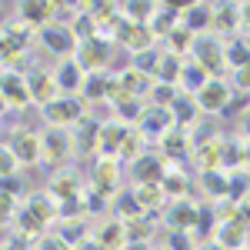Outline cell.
Masks as SVG:
<instances>
[{
	"label": "cell",
	"mask_w": 250,
	"mask_h": 250,
	"mask_svg": "<svg viewBox=\"0 0 250 250\" xmlns=\"http://www.w3.org/2000/svg\"><path fill=\"white\" fill-rule=\"evenodd\" d=\"M110 54H114V40H107V37H100V34H97L94 40L77 43L74 60H77V67L83 70V74H100V70L110 63Z\"/></svg>",
	"instance_id": "obj_1"
},
{
	"label": "cell",
	"mask_w": 250,
	"mask_h": 250,
	"mask_svg": "<svg viewBox=\"0 0 250 250\" xmlns=\"http://www.w3.org/2000/svg\"><path fill=\"white\" fill-rule=\"evenodd\" d=\"M74 157V137L70 130H60V127H50L40 134V164H50V167H60L63 160Z\"/></svg>",
	"instance_id": "obj_2"
},
{
	"label": "cell",
	"mask_w": 250,
	"mask_h": 250,
	"mask_svg": "<svg viewBox=\"0 0 250 250\" xmlns=\"http://www.w3.org/2000/svg\"><path fill=\"white\" fill-rule=\"evenodd\" d=\"M37 40L50 54H57V57H63V60H70L77 54V37H74V30H70L67 23H60V20H54V23H47L43 30H37Z\"/></svg>",
	"instance_id": "obj_3"
},
{
	"label": "cell",
	"mask_w": 250,
	"mask_h": 250,
	"mask_svg": "<svg viewBox=\"0 0 250 250\" xmlns=\"http://www.w3.org/2000/svg\"><path fill=\"white\" fill-rule=\"evenodd\" d=\"M193 100H197V110H204V114H224L227 104L233 100V94H230V87L224 83V77H210L193 94Z\"/></svg>",
	"instance_id": "obj_4"
},
{
	"label": "cell",
	"mask_w": 250,
	"mask_h": 250,
	"mask_svg": "<svg viewBox=\"0 0 250 250\" xmlns=\"http://www.w3.org/2000/svg\"><path fill=\"white\" fill-rule=\"evenodd\" d=\"M193 60L210 74V77H220L224 67H227V57H224V40L217 37H197L193 43Z\"/></svg>",
	"instance_id": "obj_5"
},
{
	"label": "cell",
	"mask_w": 250,
	"mask_h": 250,
	"mask_svg": "<svg viewBox=\"0 0 250 250\" xmlns=\"http://www.w3.org/2000/svg\"><path fill=\"white\" fill-rule=\"evenodd\" d=\"M0 97H3L7 110H20V107L34 104L30 90H27V74H20V70H0Z\"/></svg>",
	"instance_id": "obj_6"
},
{
	"label": "cell",
	"mask_w": 250,
	"mask_h": 250,
	"mask_svg": "<svg viewBox=\"0 0 250 250\" xmlns=\"http://www.w3.org/2000/svg\"><path fill=\"white\" fill-rule=\"evenodd\" d=\"M27 90H30V100L37 104L40 110L47 107V104H54V100H60V87H57V77L50 74V70H27Z\"/></svg>",
	"instance_id": "obj_7"
},
{
	"label": "cell",
	"mask_w": 250,
	"mask_h": 250,
	"mask_svg": "<svg viewBox=\"0 0 250 250\" xmlns=\"http://www.w3.org/2000/svg\"><path fill=\"white\" fill-rule=\"evenodd\" d=\"M110 40H120V43H124L127 50H134V54H144V50L154 47V34H150L147 23H124V20H117Z\"/></svg>",
	"instance_id": "obj_8"
},
{
	"label": "cell",
	"mask_w": 250,
	"mask_h": 250,
	"mask_svg": "<svg viewBox=\"0 0 250 250\" xmlns=\"http://www.w3.org/2000/svg\"><path fill=\"white\" fill-rule=\"evenodd\" d=\"M43 120L50 124V127H70V124H77L83 120V104H80L77 97H60L54 104H47L43 107Z\"/></svg>",
	"instance_id": "obj_9"
},
{
	"label": "cell",
	"mask_w": 250,
	"mask_h": 250,
	"mask_svg": "<svg viewBox=\"0 0 250 250\" xmlns=\"http://www.w3.org/2000/svg\"><path fill=\"white\" fill-rule=\"evenodd\" d=\"M7 144H10V150H14V157H17L20 167H34V164H40V134L37 130L20 127V130L10 134Z\"/></svg>",
	"instance_id": "obj_10"
},
{
	"label": "cell",
	"mask_w": 250,
	"mask_h": 250,
	"mask_svg": "<svg viewBox=\"0 0 250 250\" xmlns=\"http://www.w3.org/2000/svg\"><path fill=\"white\" fill-rule=\"evenodd\" d=\"M117 180H120V164L110 160V157H100L94 164V170H90V190L104 193L107 200L117 193Z\"/></svg>",
	"instance_id": "obj_11"
},
{
	"label": "cell",
	"mask_w": 250,
	"mask_h": 250,
	"mask_svg": "<svg viewBox=\"0 0 250 250\" xmlns=\"http://www.w3.org/2000/svg\"><path fill=\"white\" fill-rule=\"evenodd\" d=\"M210 30L217 40H230L233 34H240V3H213Z\"/></svg>",
	"instance_id": "obj_12"
},
{
	"label": "cell",
	"mask_w": 250,
	"mask_h": 250,
	"mask_svg": "<svg viewBox=\"0 0 250 250\" xmlns=\"http://www.w3.org/2000/svg\"><path fill=\"white\" fill-rule=\"evenodd\" d=\"M60 10V3L54 0H40V3H20L17 7V20L34 27V30H43L47 23H54V14Z\"/></svg>",
	"instance_id": "obj_13"
},
{
	"label": "cell",
	"mask_w": 250,
	"mask_h": 250,
	"mask_svg": "<svg viewBox=\"0 0 250 250\" xmlns=\"http://www.w3.org/2000/svg\"><path fill=\"white\" fill-rule=\"evenodd\" d=\"M177 124H173L170 110H164V107H144V114H140V120H137V130L144 137H164L167 130H173Z\"/></svg>",
	"instance_id": "obj_14"
},
{
	"label": "cell",
	"mask_w": 250,
	"mask_h": 250,
	"mask_svg": "<svg viewBox=\"0 0 250 250\" xmlns=\"http://www.w3.org/2000/svg\"><path fill=\"white\" fill-rule=\"evenodd\" d=\"M90 237L97 240V247L100 250H124L127 247V233H124V224L117 220V217H107V220H100Z\"/></svg>",
	"instance_id": "obj_15"
},
{
	"label": "cell",
	"mask_w": 250,
	"mask_h": 250,
	"mask_svg": "<svg viewBox=\"0 0 250 250\" xmlns=\"http://www.w3.org/2000/svg\"><path fill=\"white\" fill-rule=\"evenodd\" d=\"M210 17H213V3H190L180 7V27H187L193 37H204L210 30Z\"/></svg>",
	"instance_id": "obj_16"
},
{
	"label": "cell",
	"mask_w": 250,
	"mask_h": 250,
	"mask_svg": "<svg viewBox=\"0 0 250 250\" xmlns=\"http://www.w3.org/2000/svg\"><path fill=\"white\" fill-rule=\"evenodd\" d=\"M130 173H134L137 184H160L164 173H167V160L157 154H144L130 164Z\"/></svg>",
	"instance_id": "obj_17"
},
{
	"label": "cell",
	"mask_w": 250,
	"mask_h": 250,
	"mask_svg": "<svg viewBox=\"0 0 250 250\" xmlns=\"http://www.w3.org/2000/svg\"><path fill=\"white\" fill-rule=\"evenodd\" d=\"M127 130H130V127H124L120 120L100 124V137H97V154H100V157H110V160H117V150H120V144H124Z\"/></svg>",
	"instance_id": "obj_18"
},
{
	"label": "cell",
	"mask_w": 250,
	"mask_h": 250,
	"mask_svg": "<svg viewBox=\"0 0 250 250\" xmlns=\"http://www.w3.org/2000/svg\"><path fill=\"white\" fill-rule=\"evenodd\" d=\"M150 34L154 40H167L173 27H180V7H170V3H157L154 7V17H150Z\"/></svg>",
	"instance_id": "obj_19"
},
{
	"label": "cell",
	"mask_w": 250,
	"mask_h": 250,
	"mask_svg": "<svg viewBox=\"0 0 250 250\" xmlns=\"http://www.w3.org/2000/svg\"><path fill=\"white\" fill-rule=\"evenodd\" d=\"M80 190H83V187H80V180L74 177V173H57V177L47 184V190H43V193L60 207V204H67V200H77Z\"/></svg>",
	"instance_id": "obj_20"
},
{
	"label": "cell",
	"mask_w": 250,
	"mask_h": 250,
	"mask_svg": "<svg viewBox=\"0 0 250 250\" xmlns=\"http://www.w3.org/2000/svg\"><path fill=\"white\" fill-rule=\"evenodd\" d=\"M197 217H200V207L190 204V200H173L170 213H167V227L170 230H187L190 233L197 227Z\"/></svg>",
	"instance_id": "obj_21"
},
{
	"label": "cell",
	"mask_w": 250,
	"mask_h": 250,
	"mask_svg": "<svg viewBox=\"0 0 250 250\" xmlns=\"http://www.w3.org/2000/svg\"><path fill=\"white\" fill-rule=\"evenodd\" d=\"M134 200H137V207H140V213H160L167 207V193H164L160 184H137Z\"/></svg>",
	"instance_id": "obj_22"
},
{
	"label": "cell",
	"mask_w": 250,
	"mask_h": 250,
	"mask_svg": "<svg viewBox=\"0 0 250 250\" xmlns=\"http://www.w3.org/2000/svg\"><path fill=\"white\" fill-rule=\"evenodd\" d=\"M247 230H250V227H244L240 220H220L213 240H217L224 250H244V247H247Z\"/></svg>",
	"instance_id": "obj_23"
},
{
	"label": "cell",
	"mask_w": 250,
	"mask_h": 250,
	"mask_svg": "<svg viewBox=\"0 0 250 250\" xmlns=\"http://www.w3.org/2000/svg\"><path fill=\"white\" fill-rule=\"evenodd\" d=\"M54 77H57L60 94H63V97H74L80 87H83V77H87V74H83V70L77 67V60L70 57V60H63L57 70H54Z\"/></svg>",
	"instance_id": "obj_24"
},
{
	"label": "cell",
	"mask_w": 250,
	"mask_h": 250,
	"mask_svg": "<svg viewBox=\"0 0 250 250\" xmlns=\"http://www.w3.org/2000/svg\"><path fill=\"white\" fill-rule=\"evenodd\" d=\"M193 164L200 173L220 170V137H210V140H200L193 147Z\"/></svg>",
	"instance_id": "obj_25"
},
{
	"label": "cell",
	"mask_w": 250,
	"mask_h": 250,
	"mask_svg": "<svg viewBox=\"0 0 250 250\" xmlns=\"http://www.w3.org/2000/svg\"><path fill=\"white\" fill-rule=\"evenodd\" d=\"M180 74H184V57H177V54H170V50H160L154 80L157 83H170V87H177V83H180Z\"/></svg>",
	"instance_id": "obj_26"
},
{
	"label": "cell",
	"mask_w": 250,
	"mask_h": 250,
	"mask_svg": "<svg viewBox=\"0 0 250 250\" xmlns=\"http://www.w3.org/2000/svg\"><path fill=\"white\" fill-rule=\"evenodd\" d=\"M54 237H60L67 247L74 250L77 244H83L87 237H90V224H87V217H67V220H60V227Z\"/></svg>",
	"instance_id": "obj_27"
},
{
	"label": "cell",
	"mask_w": 250,
	"mask_h": 250,
	"mask_svg": "<svg viewBox=\"0 0 250 250\" xmlns=\"http://www.w3.org/2000/svg\"><path fill=\"white\" fill-rule=\"evenodd\" d=\"M160 154H164V160H184V157L190 154V140H187V130H180V127H173V130H167V134L160 137Z\"/></svg>",
	"instance_id": "obj_28"
},
{
	"label": "cell",
	"mask_w": 250,
	"mask_h": 250,
	"mask_svg": "<svg viewBox=\"0 0 250 250\" xmlns=\"http://www.w3.org/2000/svg\"><path fill=\"white\" fill-rule=\"evenodd\" d=\"M74 154H90V150H97V137H100V124H94V120H77V127H74Z\"/></svg>",
	"instance_id": "obj_29"
},
{
	"label": "cell",
	"mask_w": 250,
	"mask_h": 250,
	"mask_svg": "<svg viewBox=\"0 0 250 250\" xmlns=\"http://www.w3.org/2000/svg\"><path fill=\"white\" fill-rule=\"evenodd\" d=\"M160 187H164V193L170 197V204H173V200H187V197L193 193V184L187 180V173H184V170H177V167H170V170L164 173Z\"/></svg>",
	"instance_id": "obj_30"
},
{
	"label": "cell",
	"mask_w": 250,
	"mask_h": 250,
	"mask_svg": "<svg viewBox=\"0 0 250 250\" xmlns=\"http://www.w3.org/2000/svg\"><path fill=\"white\" fill-rule=\"evenodd\" d=\"M117 83H120L127 94L134 97V100H140L144 94H150V87H154V77H147V74H140V70H134V67H127V70L117 77Z\"/></svg>",
	"instance_id": "obj_31"
},
{
	"label": "cell",
	"mask_w": 250,
	"mask_h": 250,
	"mask_svg": "<svg viewBox=\"0 0 250 250\" xmlns=\"http://www.w3.org/2000/svg\"><path fill=\"white\" fill-rule=\"evenodd\" d=\"M207 80H210V74H207L197 60H190V63H184V74H180V83H177V87H180V94L193 97L204 83H207Z\"/></svg>",
	"instance_id": "obj_32"
},
{
	"label": "cell",
	"mask_w": 250,
	"mask_h": 250,
	"mask_svg": "<svg viewBox=\"0 0 250 250\" xmlns=\"http://www.w3.org/2000/svg\"><path fill=\"white\" fill-rule=\"evenodd\" d=\"M144 144H147V137L140 134L137 127H130L127 137H124V144H120V150H117V160H130V164H134L137 157L147 154V150H144Z\"/></svg>",
	"instance_id": "obj_33"
},
{
	"label": "cell",
	"mask_w": 250,
	"mask_h": 250,
	"mask_svg": "<svg viewBox=\"0 0 250 250\" xmlns=\"http://www.w3.org/2000/svg\"><path fill=\"white\" fill-rule=\"evenodd\" d=\"M120 224H124V233H127V244H147V237L154 230L150 217H144V213H137L130 220H120Z\"/></svg>",
	"instance_id": "obj_34"
},
{
	"label": "cell",
	"mask_w": 250,
	"mask_h": 250,
	"mask_svg": "<svg viewBox=\"0 0 250 250\" xmlns=\"http://www.w3.org/2000/svg\"><path fill=\"white\" fill-rule=\"evenodd\" d=\"M197 114H200V110H197V100H193V97H187V94H180L177 100H173V107H170V117H173V124H177L180 130H184V127H187Z\"/></svg>",
	"instance_id": "obj_35"
},
{
	"label": "cell",
	"mask_w": 250,
	"mask_h": 250,
	"mask_svg": "<svg viewBox=\"0 0 250 250\" xmlns=\"http://www.w3.org/2000/svg\"><path fill=\"white\" fill-rule=\"evenodd\" d=\"M224 57H227V67H233V70L247 67L250 63V40H230V43H224Z\"/></svg>",
	"instance_id": "obj_36"
},
{
	"label": "cell",
	"mask_w": 250,
	"mask_h": 250,
	"mask_svg": "<svg viewBox=\"0 0 250 250\" xmlns=\"http://www.w3.org/2000/svg\"><path fill=\"white\" fill-rule=\"evenodd\" d=\"M193 43H197V37H193L187 27H173L170 37H167V47H170V54H177V57L193 54Z\"/></svg>",
	"instance_id": "obj_37"
},
{
	"label": "cell",
	"mask_w": 250,
	"mask_h": 250,
	"mask_svg": "<svg viewBox=\"0 0 250 250\" xmlns=\"http://www.w3.org/2000/svg\"><path fill=\"white\" fill-rule=\"evenodd\" d=\"M107 90H110V77H104V74H87L80 87V94L87 100H107Z\"/></svg>",
	"instance_id": "obj_38"
},
{
	"label": "cell",
	"mask_w": 250,
	"mask_h": 250,
	"mask_svg": "<svg viewBox=\"0 0 250 250\" xmlns=\"http://www.w3.org/2000/svg\"><path fill=\"white\" fill-rule=\"evenodd\" d=\"M200 190H207L210 197H227V170L200 173Z\"/></svg>",
	"instance_id": "obj_39"
},
{
	"label": "cell",
	"mask_w": 250,
	"mask_h": 250,
	"mask_svg": "<svg viewBox=\"0 0 250 250\" xmlns=\"http://www.w3.org/2000/svg\"><path fill=\"white\" fill-rule=\"evenodd\" d=\"M147 97L154 100V107H164V110H170L173 100H177L180 94H177V87H170V83H157V80H154V87H150V94H147Z\"/></svg>",
	"instance_id": "obj_40"
},
{
	"label": "cell",
	"mask_w": 250,
	"mask_h": 250,
	"mask_svg": "<svg viewBox=\"0 0 250 250\" xmlns=\"http://www.w3.org/2000/svg\"><path fill=\"white\" fill-rule=\"evenodd\" d=\"M114 207H117V220H130V217L140 213V207H137V200H134V190H120L114 197Z\"/></svg>",
	"instance_id": "obj_41"
},
{
	"label": "cell",
	"mask_w": 250,
	"mask_h": 250,
	"mask_svg": "<svg viewBox=\"0 0 250 250\" xmlns=\"http://www.w3.org/2000/svg\"><path fill=\"white\" fill-rule=\"evenodd\" d=\"M157 60H160V50H144V54H134V70H140V74H147V77H154L157 70Z\"/></svg>",
	"instance_id": "obj_42"
},
{
	"label": "cell",
	"mask_w": 250,
	"mask_h": 250,
	"mask_svg": "<svg viewBox=\"0 0 250 250\" xmlns=\"http://www.w3.org/2000/svg\"><path fill=\"white\" fill-rule=\"evenodd\" d=\"M17 157H14V150H10V144H0V180L3 177H14L17 173Z\"/></svg>",
	"instance_id": "obj_43"
},
{
	"label": "cell",
	"mask_w": 250,
	"mask_h": 250,
	"mask_svg": "<svg viewBox=\"0 0 250 250\" xmlns=\"http://www.w3.org/2000/svg\"><path fill=\"white\" fill-rule=\"evenodd\" d=\"M14 220H17V200L0 193V227H10Z\"/></svg>",
	"instance_id": "obj_44"
},
{
	"label": "cell",
	"mask_w": 250,
	"mask_h": 250,
	"mask_svg": "<svg viewBox=\"0 0 250 250\" xmlns=\"http://www.w3.org/2000/svg\"><path fill=\"white\" fill-rule=\"evenodd\" d=\"M0 193H7V197H14V200H17V197L27 193V187L20 184V177H3V180H0Z\"/></svg>",
	"instance_id": "obj_45"
},
{
	"label": "cell",
	"mask_w": 250,
	"mask_h": 250,
	"mask_svg": "<svg viewBox=\"0 0 250 250\" xmlns=\"http://www.w3.org/2000/svg\"><path fill=\"white\" fill-rule=\"evenodd\" d=\"M233 87H237V94H250V63L247 67H240V70H233Z\"/></svg>",
	"instance_id": "obj_46"
},
{
	"label": "cell",
	"mask_w": 250,
	"mask_h": 250,
	"mask_svg": "<svg viewBox=\"0 0 250 250\" xmlns=\"http://www.w3.org/2000/svg\"><path fill=\"white\" fill-rule=\"evenodd\" d=\"M167 247H170V250H190V233H187V230H170Z\"/></svg>",
	"instance_id": "obj_47"
},
{
	"label": "cell",
	"mask_w": 250,
	"mask_h": 250,
	"mask_svg": "<svg viewBox=\"0 0 250 250\" xmlns=\"http://www.w3.org/2000/svg\"><path fill=\"white\" fill-rule=\"evenodd\" d=\"M34 250H70V247H67L60 237H54V233H43V237L37 240V247H34Z\"/></svg>",
	"instance_id": "obj_48"
},
{
	"label": "cell",
	"mask_w": 250,
	"mask_h": 250,
	"mask_svg": "<svg viewBox=\"0 0 250 250\" xmlns=\"http://www.w3.org/2000/svg\"><path fill=\"white\" fill-rule=\"evenodd\" d=\"M237 220H240L244 227H250V197L237 200Z\"/></svg>",
	"instance_id": "obj_49"
},
{
	"label": "cell",
	"mask_w": 250,
	"mask_h": 250,
	"mask_svg": "<svg viewBox=\"0 0 250 250\" xmlns=\"http://www.w3.org/2000/svg\"><path fill=\"white\" fill-rule=\"evenodd\" d=\"M240 34L250 37V3H240Z\"/></svg>",
	"instance_id": "obj_50"
},
{
	"label": "cell",
	"mask_w": 250,
	"mask_h": 250,
	"mask_svg": "<svg viewBox=\"0 0 250 250\" xmlns=\"http://www.w3.org/2000/svg\"><path fill=\"white\" fill-rule=\"evenodd\" d=\"M74 250H100V247H97V240H94V237H87V240H83V244H77Z\"/></svg>",
	"instance_id": "obj_51"
},
{
	"label": "cell",
	"mask_w": 250,
	"mask_h": 250,
	"mask_svg": "<svg viewBox=\"0 0 250 250\" xmlns=\"http://www.w3.org/2000/svg\"><path fill=\"white\" fill-rule=\"evenodd\" d=\"M197 250H224V247H220L217 240H204V244H200V247H197Z\"/></svg>",
	"instance_id": "obj_52"
},
{
	"label": "cell",
	"mask_w": 250,
	"mask_h": 250,
	"mask_svg": "<svg viewBox=\"0 0 250 250\" xmlns=\"http://www.w3.org/2000/svg\"><path fill=\"white\" fill-rule=\"evenodd\" d=\"M124 250H150V247H147V244H127Z\"/></svg>",
	"instance_id": "obj_53"
},
{
	"label": "cell",
	"mask_w": 250,
	"mask_h": 250,
	"mask_svg": "<svg viewBox=\"0 0 250 250\" xmlns=\"http://www.w3.org/2000/svg\"><path fill=\"white\" fill-rule=\"evenodd\" d=\"M244 250H247V247H244Z\"/></svg>",
	"instance_id": "obj_54"
}]
</instances>
